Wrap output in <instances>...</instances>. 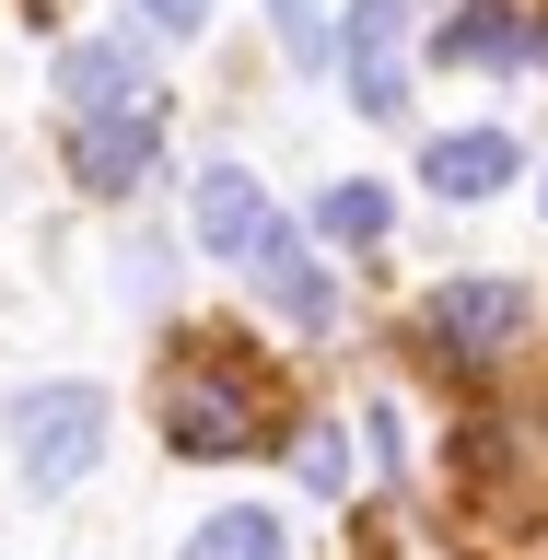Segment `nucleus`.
<instances>
[{"label": "nucleus", "mask_w": 548, "mask_h": 560, "mask_svg": "<svg viewBox=\"0 0 548 560\" xmlns=\"http://www.w3.org/2000/svg\"><path fill=\"white\" fill-rule=\"evenodd\" d=\"M187 222H199L210 257H257V234H269L280 210H269V187H257L245 164H199V199H187Z\"/></svg>", "instance_id": "7"}, {"label": "nucleus", "mask_w": 548, "mask_h": 560, "mask_svg": "<svg viewBox=\"0 0 548 560\" xmlns=\"http://www.w3.org/2000/svg\"><path fill=\"white\" fill-rule=\"evenodd\" d=\"M269 24H280L292 59H327V12H315V0H269Z\"/></svg>", "instance_id": "14"}, {"label": "nucleus", "mask_w": 548, "mask_h": 560, "mask_svg": "<svg viewBox=\"0 0 548 560\" xmlns=\"http://www.w3.org/2000/svg\"><path fill=\"white\" fill-rule=\"evenodd\" d=\"M514 327H525V292H514V280H490V269L479 280H444L432 315H420V339L444 350V362H479V350H502Z\"/></svg>", "instance_id": "4"}, {"label": "nucleus", "mask_w": 548, "mask_h": 560, "mask_svg": "<svg viewBox=\"0 0 548 560\" xmlns=\"http://www.w3.org/2000/svg\"><path fill=\"white\" fill-rule=\"evenodd\" d=\"M0 444L24 455L35 490H70V479H94V455H105V397L94 385H12L0 397Z\"/></svg>", "instance_id": "2"}, {"label": "nucleus", "mask_w": 548, "mask_h": 560, "mask_svg": "<svg viewBox=\"0 0 548 560\" xmlns=\"http://www.w3.org/2000/svg\"><path fill=\"white\" fill-rule=\"evenodd\" d=\"M537 199H548V187H537Z\"/></svg>", "instance_id": "16"}, {"label": "nucleus", "mask_w": 548, "mask_h": 560, "mask_svg": "<svg viewBox=\"0 0 548 560\" xmlns=\"http://www.w3.org/2000/svg\"><path fill=\"white\" fill-rule=\"evenodd\" d=\"M444 59H514V24H502V12H455V24H444Z\"/></svg>", "instance_id": "13"}, {"label": "nucleus", "mask_w": 548, "mask_h": 560, "mask_svg": "<svg viewBox=\"0 0 548 560\" xmlns=\"http://www.w3.org/2000/svg\"><path fill=\"white\" fill-rule=\"evenodd\" d=\"M152 24H175V35H199V24H210V0H152Z\"/></svg>", "instance_id": "15"}, {"label": "nucleus", "mask_w": 548, "mask_h": 560, "mask_svg": "<svg viewBox=\"0 0 548 560\" xmlns=\"http://www.w3.org/2000/svg\"><path fill=\"white\" fill-rule=\"evenodd\" d=\"M385 222H397V199H385L374 175H350V187H327V234H339V245H385Z\"/></svg>", "instance_id": "11"}, {"label": "nucleus", "mask_w": 548, "mask_h": 560, "mask_svg": "<svg viewBox=\"0 0 548 560\" xmlns=\"http://www.w3.org/2000/svg\"><path fill=\"white\" fill-rule=\"evenodd\" d=\"M245 269H257V292H269V315L292 327V339H315V327H339V280H327V269L304 257V234H292V222H269Z\"/></svg>", "instance_id": "6"}, {"label": "nucleus", "mask_w": 548, "mask_h": 560, "mask_svg": "<svg viewBox=\"0 0 548 560\" xmlns=\"http://www.w3.org/2000/svg\"><path fill=\"white\" fill-rule=\"evenodd\" d=\"M292 479H304L315 502H339V490H350V444L327 432V420H304V432H292Z\"/></svg>", "instance_id": "12"}, {"label": "nucleus", "mask_w": 548, "mask_h": 560, "mask_svg": "<svg viewBox=\"0 0 548 560\" xmlns=\"http://www.w3.org/2000/svg\"><path fill=\"white\" fill-rule=\"evenodd\" d=\"M152 164H164V129H152V105H129V117H70V175H82L94 199H129Z\"/></svg>", "instance_id": "5"}, {"label": "nucleus", "mask_w": 548, "mask_h": 560, "mask_svg": "<svg viewBox=\"0 0 548 560\" xmlns=\"http://www.w3.org/2000/svg\"><path fill=\"white\" fill-rule=\"evenodd\" d=\"M339 59H350V105L362 117H397L409 105V0H350Z\"/></svg>", "instance_id": "3"}, {"label": "nucleus", "mask_w": 548, "mask_h": 560, "mask_svg": "<svg viewBox=\"0 0 548 560\" xmlns=\"http://www.w3.org/2000/svg\"><path fill=\"white\" fill-rule=\"evenodd\" d=\"M59 94H70V117H129V105H152V70L117 35H82V47H59Z\"/></svg>", "instance_id": "8"}, {"label": "nucleus", "mask_w": 548, "mask_h": 560, "mask_svg": "<svg viewBox=\"0 0 548 560\" xmlns=\"http://www.w3.org/2000/svg\"><path fill=\"white\" fill-rule=\"evenodd\" d=\"M502 175H514V140H502V129H444L432 152H420V187H432V199H455V210L490 199Z\"/></svg>", "instance_id": "9"}, {"label": "nucleus", "mask_w": 548, "mask_h": 560, "mask_svg": "<svg viewBox=\"0 0 548 560\" xmlns=\"http://www.w3.org/2000/svg\"><path fill=\"white\" fill-rule=\"evenodd\" d=\"M269 432H280V397H269V374H257V350L199 339V350H187V362L164 374V444L187 455V467L257 455Z\"/></svg>", "instance_id": "1"}, {"label": "nucleus", "mask_w": 548, "mask_h": 560, "mask_svg": "<svg viewBox=\"0 0 548 560\" xmlns=\"http://www.w3.org/2000/svg\"><path fill=\"white\" fill-rule=\"evenodd\" d=\"M175 560H280V514H257V502H234V514L187 525V549Z\"/></svg>", "instance_id": "10"}]
</instances>
